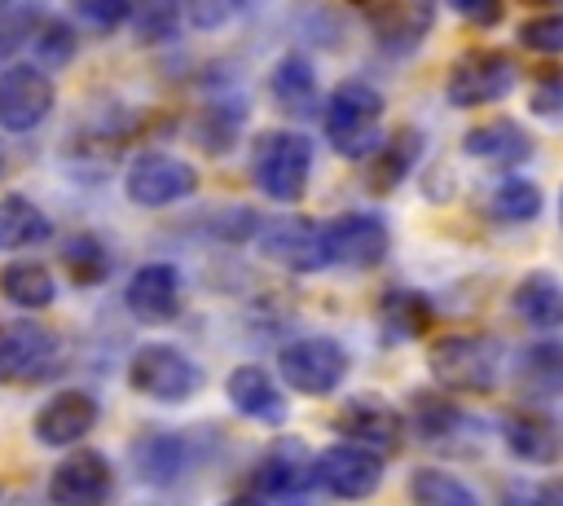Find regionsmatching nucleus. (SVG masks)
Here are the masks:
<instances>
[{
	"label": "nucleus",
	"instance_id": "ea45409f",
	"mask_svg": "<svg viewBox=\"0 0 563 506\" xmlns=\"http://www.w3.org/2000/svg\"><path fill=\"white\" fill-rule=\"evenodd\" d=\"M242 9H246V0H185V18H189V26H198V31H220V26H229Z\"/></svg>",
	"mask_w": 563,
	"mask_h": 506
},
{
	"label": "nucleus",
	"instance_id": "2f4dec72",
	"mask_svg": "<svg viewBox=\"0 0 563 506\" xmlns=\"http://www.w3.org/2000/svg\"><path fill=\"white\" fill-rule=\"evenodd\" d=\"M541 207H545L541 185H532L528 176H506V180H497L493 194H488V211H493L497 220H506V224H528V220L541 216Z\"/></svg>",
	"mask_w": 563,
	"mask_h": 506
},
{
	"label": "nucleus",
	"instance_id": "7ed1b4c3",
	"mask_svg": "<svg viewBox=\"0 0 563 506\" xmlns=\"http://www.w3.org/2000/svg\"><path fill=\"white\" fill-rule=\"evenodd\" d=\"M312 176V141L299 128L260 132L251 145V180L268 202H299Z\"/></svg>",
	"mask_w": 563,
	"mask_h": 506
},
{
	"label": "nucleus",
	"instance_id": "0eeeda50",
	"mask_svg": "<svg viewBox=\"0 0 563 506\" xmlns=\"http://www.w3.org/2000/svg\"><path fill=\"white\" fill-rule=\"evenodd\" d=\"M325 229V264L334 268H378L391 251V229L378 211H339L334 220H321Z\"/></svg>",
	"mask_w": 563,
	"mask_h": 506
},
{
	"label": "nucleus",
	"instance_id": "f257e3e1",
	"mask_svg": "<svg viewBox=\"0 0 563 506\" xmlns=\"http://www.w3.org/2000/svg\"><path fill=\"white\" fill-rule=\"evenodd\" d=\"M427 370L435 387L457 396H488L501 383L506 352L493 334H440L427 348Z\"/></svg>",
	"mask_w": 563,
	"mask_h": 506
},
{
	"label": "nucleus",
	"instance_id": "f3484780",
	"mask_svg": "<svg viewBox=\"0 0 563 506\" xmlns=\"http://www.w3.org/2000/svg\"><path fill=\"white\" fill-rule=\"evenodd\" d=\"M347 4L361 13L369 35L391 53L418 48L435 22V0H347Z\"/></svg>",
	"mask_w": 563,
	"mask_h": 506
},
{
	"label": "nucleus",
	"instance_id": "a19ab883",
	"mask_svg": "<svg viewBox=\"0 0 563 506\" xmlns=\"http://www.w3.org/2000/svg\"><path fill=\"white\" fill-rule=\"evenodd\" d=\"M501 506H563V480H519L501 493Z\"/></svg>",
	"mask_w": 563,
	"mask_h": 506
},
{
	"label": "nucleus",
	"instance_id": "7c9ffc66",
	"mask_svg": "<svg viewBox=\"0 0 563 506\" xmlns=\"http://www.w3.org/2000/svg\"><path fill=\"white\" fill-rule=\"evenodd\" d=\"M409 405H413V409H409V422H413V431H418L427 444H449V440L466 427V414H462L449 396H440V392H413Z\"/></svg>",
	"mask_w": 563,
	"mask_h": 506
},
{
	"label": "nucleus",
	"instance_id": "4be33fe9",
	"mask_svg": "<svg viewBox=\"0 0 563 506\" xmlns=\"http://www.w3.org/2000/svg\"><path fill=\"white\" fill-rule=\"evenodd\" d=\"M532 150H537V141H532L528 128H519L515 119H488V123L466 128V136H462V154H471V158H479V163H493V167L528 163Z\"/></svg>",
	"mask_w": 563,
	"mask_h": 506
},
{
	"label": "nucleus",
	"instance_id": "a211bd4d",
	"mask_svg": "<svg viewBox=\"0 0 563 506\" xmlns=\"http://www.w3.org/2000/svg\"><path fill=\"white\" fill-rule=\"evenodd\" d=\"M123 308L141 321V326H172L185 308V290H180V273L167 260H150L141 268H132L128 286H123Z\"/></svg>",
	"mask_w": 563,
	"mask_h": 506
},
{
	"label": "nucleus",
	"instance_id": "c85d7f7f",
	"mask_svg": "<svg viewBox=\"0 0 563 506\" xmlns=\"http://www.w3.org/2000/svg\"><path fill=\"white\" fill-rule=\"evenodd\" d=\"M0 295L22 312H44L57 299V282L40 260H13L0 268Z\"/></svg>",
	"mask_w": 563,
	"mask_h": 506
},
{
	"label": "nucleus",
	"instance_id": "5701e85b",
	"mask_svg": "<svg viewBox=\"0 0 563 506\" xmlns=\"http://www.w3.org/2000/svg\"><path fill=\"white\" fill-rule=\"evenodd\" d=\"M501 440H506V453H515L528 466H550L563 453V440H559L554 422L532 405L501 418Z\"/></svg>",
	"mask_w": 563,
	"mask_h": 506
},
{
	"label": "nucleus",
	"instance_id": "473e14b6",
	"mask_svg": "<svg viewBox=\"0 0 563 506\" xmlns=\"http://www.w3.org/2000/svg\"><path fill=\"white\" fill-rule=\"evenodd\" d=\"M62 268L75 286H101L110 277V251L97 233H75L62 242Z\"/></svg>",
	"mask_w": 563,
	"mask_h": 506
},
{
	"label": "nucleus",
	"instance_id": "4468645a",
	"mask_svg": "<svg viewBox=\"0 0 563 506\" xmlns=\"http://www.w3.org/2000/svg\"><path fill=\"white\" fill-rule=\"evenodd\" d=\"M53 114V79L35 62H9L0 70V128L35 132Z\"/></svg>",
	"mask_w": 563,
	"mask_h": 506
},
{
	"label": "nucleus",
	"instance_id": "58836bf2",
	"mask_svg": "<svg viewBox=\"0 0 563 506\" xmlns=\"http://www.w3.org/2000/svg\"><path fill=\"white\" fill-rule=\"evenodd\" d=\"M66 4L97 35H110V31H119L128 22V0H66Z\"/></svg>",
	"mask_w": 563,
	"mask_h": 506
},
{
	"label": "nucleus",
	"instance_id": "dca6fc26",
	"mask_svg": "<svg viewBox=\"0 0 563 506\" xmlns=\"http://www.w3.org/2000/svg\"><path fill=\"white\" fill-rule=\"evenodd\" d=\"M114 497V466L101 449H70L48 471L53 506H106Z\"/></svg>",
	"mask_w": 563,
	"mask_h": 506
},
{
	"label": "nucleus",
	"instance_id": "c03bdc74",
	"mask_svg": "<svg viewBox=\"0 0 563 506\" xmlns=\"http://www.w3.org/2000/svg\"><path fill=\"white\" fill-rule=\"evenodd\" d=\"M4 172H9V150H4V141H0V180H4Z\"/></svg>",
	"mask_w": 563,
	"mask_h": 506
},
{
	"label": "nucleus",
	"instance_id": "2eb2a0df",
	"mask_svg": "<svg viewBox=\"0 0 563 506\" xmlns=\"http://www.w3.org/2000/svg\"><path fill=\"white\" fill-rule=\"evenodd\" d=\"M312 488H317V453L303 440L282 436L260 453V462H255V493L260 497L295 502V497H303Z\"/></svg>",
	"mask_w": 563,
	"mask_h": 506
},
{
	"label": "nucleus",
	"instance_id": "1a4fd4ad",
	"mask_svg": "<svg viewBox=\"0 0 563 506\" xmlns=\"http://www.w3.org/2000/svg\"><path fill=\"white\" fill-rule=\"evenodd\" d=\"M62 365V339L31 321H0V378L4 383H40Z\"/></svg>",
	"mask_w": 563,
	"mask_h": 506
},
{
	"label": "nucleus",
	"instance_id": "cd10ccee",
	"mask_svg": "<svg viewBox=\"0 0 563 506\" xmlns=\"http://www.w3.org/2000/svg\"><path fill=\"white\" fill-rule=\"evenodd\" d=\"M53 238V220L44 207L26 194H4L0 198V251H26Z\"/></svg>",
	"mask_w": 563,
	"mask_h": 506
},
{
	"label": "nucleus",
	"instance_id": "37998d69",
	"mask_svg": "<svg viewBox=\"0 0 563 506\" xmlns=\"http://www.w3.org/2000/svg\"><path fill=\"white\" fill-rule=\"evenodd\" d=\"M220 506H268V497H260V493L251 488V493H238V497H229V502H220Z\"/></svg>",
	"mask_w": 563,
	"mask_h": 506
},
{
	"label": "nucleus",
	"instance_id": "bb28decb",
	"mask_svg": "<svg viewBox=\"0 0 563 506\" xmlns=\"http://www.w3.org/2000/svg\"><path fill=\"white\" fill-rule=\"evenodd\" d=\"M422 154V132L418 128H400L396 136H387L374 154H369V167H365V185L374 194H391L418 163Z\"/></svg>",
	"mask_w": 563,
	"mask_h": 506
},
{
	"label": "nucleus",
	"instance_id": "20e7f679",
	"mask_svg": "<svg viewBox=\"0 0 563 506\" xmlns=\"http://www.w3.org/2000/svg\"><path fill=\"white\" fill-rule=\"evenodd\" d=\"M128 387L158 405H185L202 392V370L176 343H141L128 361Z\"/></svg>",
	"mask_w": 563,
	"mask_h": 506
},
{
	"label": "nucleus",
	"instance_id": "aec40b11",
	"mask_svg": "<svg viewBox=\"0 0 563 506\" xmlns=\"http://www.w3.org/2000/svg\"><path fill=\"white\" fill-rule=\"evenodd\" d=\"M268 97H273V106H277L286 119H295V123L321 114V106H325V101H321L317 70H312V62H308L303 53H286V57L273 66V75H268Z\"/></svg>",
	"mask_w": 563,
	"mask_h": 506
},
{
	"label": "nucleus",
	"instance_id": "6e6552de",
	"mask_svg": "<svg viewBox=\"0 0 563 506\" xmlns=\"http://www.w3.org/2000/svg\"><path fill=\"white\" fill-rule=\"evenodd\" d=\"M515 88V62L501 48H471L449 66L444 79V97L457 110H475V106H493Z\"/></svg>",
	"mask_w": 563,
	"mask_h": 506
},
{
	"label": "nucleus",
	"instance_id": "f704fd0d",
	"mask_svg": "<svg viewBox=\"0 0 563 506\" xmlns=\"http://www.w3.org/2000/svg\"><path fill=\"white\" fill-rule=\"evenodd\" d=\"M180 9H185V0H128V22H132L136 40L158 44V40L176 35Z\"/></svg>",
	"mask_w": 563,
	"mask_h": 506
},
{
	"label": "nucleus",
	"instance_id": "e433bc0d",
	"mask_svg": "<svg viewBox=\"0 0 563 506\" xmlns=\"http://www.w3.org/2000/svg\"><path fill=\"white\" fill-rule=\"evenodd\" d=\"M528 110L541 119V123H554L563 128V66H545L528 92Z\"/></svg>",
	"mask_w": 563,
	"mask_h": 506
},
{
	"label": "nucleus",
	"instance_id": "c756f323",
	"mask_svg": "<svg viewBox=\"0 0 563 506\" xmlns=\"http://www.w3.org/2000/svg\"><path fill=\"white\" fill-rule=\"evenodd\" d=\"M409 506H479L475 488L444 466H413L409 471Z\"/></svg>",
	"mask_w": 563,
	"mask_h": 506
},
{
	"label": "nucleus",
	"instance_id": "9b49d317",
	"mask_svg": "<svg viewBox=\"0 0 563 506\" xmlns=\"http://www.w3.org/2000/svg\"><path fill=\"white\" fill-rule=\"evenodd\" d=\"M383 475H387V458L365 449V444H330L325 453H317V484L339 497V502H365L383 488Z\"/></svg>",
	"mask_w": 563,
	"mask_h": 506
},
{
	"label": "nucleus",
	"instance_id": "a18cd8bd",
	"mask_svg": "<svg viewBox=\"0 0 563 506\" xmlns=\"http://www.w3.org/2000/svg\"><path fill=\"white\" fill-rule=\"evenodd\" d=\"M0 506H9V488L4 484H0Z\"/></svg>",
	"mask_w": 563,
	"mask_h": 506
},
{
	"label": "nucleus",
	"instance_id": "9d476101",
	"mask_svg": "<svg viewBox=\"0 0 563 506\" xmlns=\"http://www.w3.org/2000/svg\"><path fill=\"white\" fill-rule=\"evenodd\" d=\"M123 189L136 207H172V202H185L194 189H198V167L176 158V154H163V150H145L132 158L128 176H123Z\"/></svg>",
	"mask_w": 563,
	"mask_h": 506
},
{
	"label": "nucleus",
	"instance_id": "49530a36",
	"mask_svg": "<svg viewBox=\"0 0 563 506\" xmlns=\"http://www.w3.org/2000/svg\"><path fill=\"white\" fill-rule=\"evenodd\" d=\"M559 224H563V194H559Z\"/></svg>",
	"mask_w": 563,
	"mask_h": 506
},
{
	"label": "nucleus",
	"instance_id": "c9c22d12",
	"mask_svg": "<svg viewBox=\"0 0 563 506\" xmlns=\"http://www.w3.org/2000/svg\"><path fill=\"white\" fill-rule=\"evenodd\" d=\"M31 48L40 57V66H66L75 57V48H79V35H75V26L66 18H44L35 40H31Z\"/></svg>",
	"mask_w": 563,
	"mask_h": 506
},
{
	"label": "nucleus",
	"instance_id": "412c9836",
	"mask_svg": "<svg viewBox=\"0 0 563 506\" xmlns=\"http://www.w3.org/2000/svg\"><path fill=\"white\" fill-rule=\"evenodd\" d=\"M374 317H378L383 343H413V339H422V334L431 330L435 308H431V299H427L422 290H413V286H391V290L378 295Z\"/></svg>",
	"mask_w": 563,
	"mask_h": 506
},
{
	"label": "nucleus",
	"instance_id": "ddd939ff",
	"mask_svg": "<svg viewBox=\"0 0 563 506\" xmlns=\"http://www.w3.org/2000/svg\"><path fill=\"white\" fill-rule=\"evenodd\" d=\"M97 422H101L97 396L84 392V387H62V392H53V396L35 409L31 436H35L44 449H79V444L92 436Z\"/></svg>",
	"mask_w": 563,
	"mask_h": 506
},
{
	"label": "nucleus",
	"instance_id": "6ab92c4d",
	"mask_svg": "<svg viewBox=\"0 0 563 506\" xmlns=\"http://www.w3.org/2000/svg\"><path fill=\"white\" fill-rule=\"evenodd\" d=\"M224 396L229 405L246 418V422H260V427H282L290 418V405H286V392L277 387V378L255 365V361H242L229 370L224 378Z\"/></svg>",
	"mask_w": 563,
	"mask_h": 506
},
{
	"label": "nucleus",
	"instance_id": "79ce46f5",
	"mask_svg": "<svg viewBox=\"0 0 563 506\" xmlns=\"http://www.w3.org/2000/svg\"><path fill=\"white\" fill-rule=\"evenodd\" d=\"M457 18H466L471 26H497L506 13V0H449Z\"/></svg>",
	"mask_w": 563,
	"mask_h": 506
},
{
	"label": "nucleus",
	"instance_id": "423d86ee",
	"mask_svg": "<svg viewBox=\"0 0 563 506\" xmlns=\"http://www.w3.org/2000/svg\"><path fill=\"white\" fill-rule=\"evenodd\" d=\"M255 246L268 264L286 268V273H321L325 264V229L312 216H273L264 224H255Z\"/></svg>",
	"mask_w": 563,
	"mask_h": 506
},
{
	"label": "nucleus",
	"instance_id": "4c0bfd02",
	"mask_svg": "<svg viewBox=\"0 0 563 506\" xmlns=\"http://www.w3.org/2000/svg\"><path fill=\"white\" fill-rule=\"evenodd\" d=\"M519 44L541 57H563V13H537L519 22Z\"/></svg>",
	"mask_w": 563,
	"mask_h": 506
},
{
	"label": "nucleus",
	"instance_id": "f8f14e48",
	"mask_svg": "<svg viewBox=\"0 0 563 506\" xmlns=\"http://www.w3.org/2000/svg\"><path fill=\"white\" fill-rule=\"evenodd\" d=\"M334 431L343 440L365 444V449H374V453L387 458V453H396L405 444V414L387 396H378V392H356V396H347L339 405Z\"/></svg>",
	"mask_w": 563,
	"mask_h": 506
},
{
	"label": "nucleus",
	"instance_id": "393cba45",
	"mask_svg": "<svg viewBox=\"0 0 563 506\" xmlns=\"http://www.w3.org/2000/svg\"><path fill=\"white\" fill-rule=\"evenodd\" d=\"M510 308H515V317L523 326H532L541 334L545 330H559L563 326V282L554 273L537 268V273L519 277V286L510 290Z\"/></svg>",
	"mask_w": 563,
	"mask_h": 506
},
{
	"label": "nucleus",
	"instance_id": "39448f33",
	"mask_svg": "<svg viewBox=\"0 0 563 506\" xmlns=\"http://www.w3.org/2000/svg\"><path fill=\"white\" fill-rule=\"evenodd\" d=\"M347 370H352V356L330 334H299L277 352V374L299 396H330L347 378Z\"/></svg>",
	"mask_w": 563,
	"mask_h": 506
},
{
	"label": "nucleus",
	"instance_id": "a878e982",
	"mask_svg": "<svg viewBox=\"0 0 563 506\" xmlns=\"http://www.w3.org/2000/svg\"><path fill=\"white\" fill-rule=\"evenodd\" d=\"M515 387L528 400H550L563 392V339H537L515 361Z\"/></svg>",
	"mask_w": 563,
	"mask_h": 506
},
{
	"label": "nucleus",
	"instance_id": "b1692460",
	"mask_svg": "<svg viewBox=\"0 0 563 506\" xmlns=\"http://www.w3.org/2000/svg\"><path fill=\"white\" fill-rule=\"evenodd\" d=\"M185 462H189V449L176 431H141L132 440V471H136V480H145L154 488L176 484Z\"/></svg>",
	"mask_w": 563,
	"mask_h": 506
},
{
	"label": "nucleus",
	"instance_id": "72a5a7b5",
	"mask_svg": "<svg viewBox=\"0 0 563 506\" xmlns=\"http://www.w3.org/2000/svg\"><path fill=\"white\" fill-rule=\"evenodd\" d=\"M44 18L48 13L40 0H0V62H9L22 44H31Z\"/></svg>",
	"mask_w": 563,
	"mask_h": 506
},
{
	"label": "nucleus",
	"instance_id": "f03ea898",
	"mask_svg": "<svg viewBox=\"0 0 563 506\" xmlns=\"http://www.w3.org/2000/svg\"><path fill=\"white\" fill-rule=\"evenodd\" d=\"M383 92L369 79H343L321 106V128L334 154L343 158H369L378 150V123H383Z\"/></svg>",
	"mask_w": 563,
	"mask_h": 506
}]
</instances>
